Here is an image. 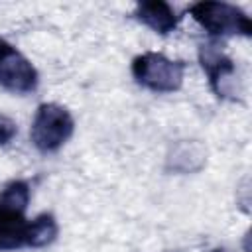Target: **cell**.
Masks as SVG:
<instances>
[{"instance_id": "6da1fadb", "label": "cell", "mask_w": 252, "mask_h": 252, "mask_svg": "<svg viewBox=\"0 0 252 252\" xmlns=\"http://www.w3.org/2000/svg\"><path fill=\"white\" fill-rule=\"evenodd\" d=\"M30 185L14 179L0 191V252L30 246L32 220L26 219Z\"/></svg>"}, {"instance_id": "7a4b0ae2", "label": "cell", "mask_w": 252, "mask_h": 252, "mask_svg": "<svg viewBox=\"0 0 252 252\" xmlns=\"http://www.w3.org/2000/svg\"><path fill=\"white\" fill-rule=\"evenodd\" d=\"M134 79L154 93H173L183 85L185 63L165 57L163 53H142L132 61Z\"/></svg>"}, {"instance_id": "3957f363", "label": "cell", "mask_w": 252, "mask_h": 252, "mask_svg": "<svg viewBox=\"0 0 252 252\" xmlns=\"http://www.w3.org/2000/svg\"><path fill=\"white\" fill-rule=\"evenodd\" d=\"M73 130H75V120L65 106L57 102H43L39 104L33 116L30 136L39 152L49 154V152H57L71 138Z\"/></svg>"}, {"instance_id": "277c9868", "label": "cell", "mask_w": 252, "mask_h": 252, "mask_svg": "<svg viewBox=\"0 0 252 252\" xmlns=\"http://www.w3.org/2000/svg\"><path fill=\"white\" fill-rule=\"evenodd\" d=\"M191 18L211 35H244L252 33V22L240 8L226 2H197L189 8Z\"/></svg>"}, {"instance_id": "5b68a950", "label": "cell", "mask_w": 252, "mask_h": 252, "mask_svg": "<svg viewBox=\"0 0 252 252\" xmlns=\"http://www.w3.org/2000/svg\"><path fill=\"white\" fill-rule=\"evenodd\" d=\"M37 71L12 43L0 39V85L10 93H32L37 87Z\"/></svg>"}, {"instance_id": "8992f818", "label": "cell", "mask_w": 252, "mask_h": 252, "mask_svg": "<svg viewBox=\"0 0 252 252\" xmlns=\"http://www.w3.org/2000/svg\"><path fill=\"white\" fill-rule=\"evenodd\" d=\"M199 61L207 71L211 89L219 98H234L236 94V67L234 61L215 43L201 45Z\"/></svg>"}, {"instance_id": "52a82bcc", "label": "cell", "mask_w": 252, "mask_h": 252, "mask_svg": "<svg viewBox=\"0 0 252 252\" xmlns=\"http://www.w3.org/2000/svg\"><path fill=\"white\" fill-rule=\"evenodd\" d=\"M136 18L146 24L148 28H152L154 32L165 35L169 32H173L177 28L179 16L175 14V10L163 2V0H146V2H138L136 6Z\"/></svg>"}, {"instance_id": "ba28073f", "label": "cell", "mask_w": 252, "mask_h": 252, "mask_svg": "<svg viewBox=\"0 0 252 252\" xmlns=\"http://www.w3.org/2000/svg\"><path fill=\"white\" fill-rule=\"evenodd\" d=\"M59 226L53 215L43 213L35 219H32V230H30V246L32 248H43L51 244L57 238Z\"/></svg>"}, {"instance_id": "9c48e42d", "label": "cell", "mask_w": 252, "mask_h": 252, "mask_svg": "<svg viewBox=\"0 0 252 252\" xmlns=\"http://www.w3.org/2000/svg\"><path fill=\"white\" fill-rule=\"evenodd\" d=\"M16 132H18L16 122H14L10 116L0 114V146L10 144V142H12V138L16 136Z\"/></svg>"}]
</instances>
